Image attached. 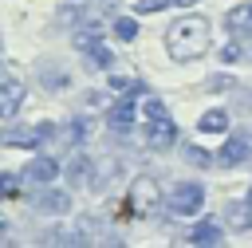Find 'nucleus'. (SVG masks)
Masks as SVG:
<instances>
[{
  "label": "nucleus",
  "instance_id": "obj_18",
  "mask_svg": "<svg viewBox=\"0 0 252 248\" xmlns=\"http://www.w3.org/2000/svg\"><path fill=\"white\" fill-rule=\"evenodd\" d=\"M67 134H71V142H83V138L91 134V122H87V118H71V122H67Z\"/></svg>",
  "mask_w": 252,
  "mask_h": 248
},
{
  "label": "nucleus",
  "instance_id": "obj_1",
  "mask_svg": "<svg viewBox=\"0 0 252 248\" xmlns=\"http://www.w3.org/2000/svg\"><path fill=\"white\" fill-rule=\"evenodd\" d=\"M205 47H209V20L205 16H181L165 31V51L177 63H193L197 55H205Z\"/></svg>",
  "mask_w": 252,
  "mask_h": 248
},
{
  "label": "nucleus",
  "instance_id": "obj_7",
  "mask_svg": "<svg viewBox=\"0 0 252 248\" xmlns=\"http://www.w3.org/2000/svg\"><path fill=\"white\" fill-rule=\"evenodd\" d=\"M24 94H28V87L20 79H0V118H12L24 102Z\"/></svg>",
  "mask_w": 252,
  "mask_h": 248
},
{
  "label": "nucleus",
  "instance_id": "obj_6",
  "mask_svg": "<svg viewBox=\"0 0 252 248\" xmlns=\"http://www.w3.org/2000/svg\"><path fill=\"white\" fill-rule=\"evenodd\" d=\"M177 142V126L169 122V118H154L150 126H146V146L150 150H169Z\"/></svg>",
  "mask_w": 252,
  "mask_h": 248
},
{
  "label": "nucleus",
  "instance_id": "obj_15",
  "mask_svg": "<svg viewBox=\"0 0 252 248\" xmlns=\"http://www.w3.org/2000/svg\"><path fill=\"white\" fill-rule=\"evenodd\" d=\"M91 157H83V154H75L71 157V165H67V177H71V185H87L91 181Z\"/></svg>",
  "mask_w": 252,
  "mask_h": 248
},
{
  "label": "nucleus",
  "instance_id": "obj_11",
  "mask_svg": "<svg viewBox=\"0 0 252 248\" xmlns=\"http://www.w3.org/2000/svg\"><path fill=\"white\" fill-rule=\"evenodd\" d=\"M35 209H39V213H55V217H59V213H67V209H71V197H67V193H59V189H43V193L35 197Z\"/></svg>",
  "mask_w": 252,
  "mask_h": 248
},
{
  "label": "nucleus",
  "instance_id": "obj_25",
  "mask_svg": "<svg viewBox=\"0 0 252 248\" xmlns=\"http://www.w3.org/2000/svg\"><path fill=\"white\" fill-rule=\"evenodd\" d=\"M169 4H177V8H189V4H197V0H169Z\"/></svg>",
  "mask_w": 252,
  "mask_h": 248
},
{
  "label": "nucleus",
  "instance_id": "obj_26",
  "mask_svg": "<svg viewBox=\"0 0 252 248\" xmlns=\"http://www.w3.org/2000/svg\"><path fill=\"white\" fill-rule=\"evenodd\" d=\"M244 55H248V59H252V47H248V51H244Z\"/></svg>",
  "mask_w": 252,
  "mask_h": 248
},
{
  "label": "nucleus",
  "instance_id": "obj_10",
  "mask_svg": "<svg viewBox=\"0 0 252 248\" xmlns=\"http://www.w3.org/2000/svg\"><path fill=\"white\" fill-rule=\"evenodd\" d=\"M185 240H189V244H220L224 232H220L217 220H201V224H193V228L185 232Z\"/></svg>",
  "mask_w": 252,
  "mask_h": 248
},
{
  "label": "nucleus",
  "instance_id": "obj_21",
  "mask_svg": "<svg viewBox=\"0 0 252 248\" xmlns=\"http://www.w3.org/2000/svg\"><path fill=\"white\" fill-rule=\"evenodd\" d=\"M110 87L114 91H146L138 79H126V75H110Z\"/></svg>",
  "mask_w": 252,
  "mask_h": 248
},
{
  "label": "nucleus",
  "instance_id": "obj_17",
  "mask_svg": "<svg viewBox=\"0 0 252 248\" xmlns=\"http://www.w3.org/2000/svg\"><path fill=\"white\" fill-rule=\"evenodd\" d=\"M114 35H118V39H134V35H138V24H134L130 16H118V20H114Z\"/></svg>",
  "mask_w": 252,
  "mask_h": 248
},
{
  "label": "nucleus",
  "instance_id": "obj_12",
  "mask_svg": "<svg viewBox=\"0 0 252 248\" xmlns=\"http://www.w3.org/2000/svg\"><path fill=\"white\" fill-rule=\"evenodd\" d=\"M224 24H228L232 35H248V31H252V0H248V4H236V8L224 16Z\"/></svg>",
  "mask_w": 252,
  "mask_h": 248
},
{
  "label": "nucleus",
  "instance_id": "obj_20",
  "mask_svg": "<svg viewBox=\"0 0 252 248\" xmlns=\"http://www.w3.org/2000/svg\"><path fill=\"white\" fill-rule=\"evenodd\" d=\"M185 157H189L193 165H201V169L213 161V154H209V150H201V146H185Z\"/></svg>",
  "mask_w": 252,
  "mask_h": 248
},
{
  "label": "nucleus",
  "instance_id": "obj_23",
  "mask_svg": "<svg viewBox=\"0 0 252 248\" xmlns=\"http://www.w3.org/2000/svg\"><path fill=\"white\" fill-rule=\"evenodd\" d=\"M165 4H169V0H138L134 8H138V12H161Z\"/></svg>",
  "mask_w": 252,
  "mask_h": 248
},
{
  "label": "nucleus",
  "instance_id": "obj_19",
  "mask_svg": "<svg viewBox=\"0 0 252 248\" xmlns=\"http://www.w3.org/2000/svg\"><path fill=\"white\" fill-rule=\"evenodd\" d=\"M32 134H35V142H51V138L59 134V126H55V122H35Z\"/></svg>",
  "mask_w": 252,
  "mask_h": 248
},
{
  "label": "nucleus",
  "instance_id": "obj_9",
  "mask_svg": "<svg viewBox=\"0 0 252 248\" xmlns=\"http://www.w3.org/2000/svg\"><path fill=\"white\" fill-rule=\"evenodd\" d=\"M224 220H228L236 232H248V228H252V205H248V197H244V201H228V205H224Z\"/></svg>",
  "mask_w": 252,
  "mask_h": 248
},
{
  "label": "nucleus",
  "instance_id": "obj_27",
  "mask_svg": "<svg viewBox=\"0 0 252 248\" xmlns=\"http://www.w3.org/2000/svg\"><path fill=\"white\" fill-rule=\"evenodd\" d=\"M248 205H252V189H248Z\"/></svg>",
  "mask_w": 252,
  "mask_h": 248
},
{
  "label": "nucleus",
  "instance_id": "obj_2",
  "mask_svg": "<svg viewBox=\"0 0 252 248\" xmlns=\"http://www.w3.org/2000/svg\"><path fill=\"white\" fill-rule=\"evenodd\" d=\"M165 205H169L173 217H193V213L205 209V185H201V181H177V185L169 189Z\"/></svg>",
  "mask_w": 252,
  "mask_h": 248
},
{
  "label": "nucleus",
  "instance_id": "obj_16",
  "mask_svg": "<svg viewBox=\"0 0 252 248\" xmlns=\"http://www.w3.org/2000/svg\"><path fill=\"white\" fill-rule=\"evenodd\" d=\"M142 114H146V122H154V118H169V110H165L161 98H146V102H142Z\"/></svg>",
  "mask_w": 252,
  "mask_h": 248
},
{
  "label": "nucleus",
  "instance_id": "obj_14",
  "mask_svg": "<svg viewBox=\"0 0 252 248\" xmlns=\"http://www.w3.org/2000/svg\"><path fill=\"white\" fill-rule=\"evenodd\" d=\"M197 130H201V134H224V130H228V110H220V106H217V110H205V114L197 118Z\"/></svg>",
  "mask_w": 252,
  "mask_h": 248
},
{
  "label": "nucleus",
  "instance_id": "obj_5",
  "mask_svg": "<svg viewBox=\"0 0 252 248\" xmlns=\"http://www.w3.org/2000/svg\"><path fill=\"white\" fill-rule=\"evenodd\" d=\"M134 118H138V102H134V98H118V102H110V110H106V122H110L114 134H126V130L134 126Z\"/></svg>",
  "mask_w": 252,
  "mask_h": 248
},
{
  "label": "nucleus",
  "instance_id": "obj_24",
  "mask_svg": "<svg viewBox=\"0 0 252 248\" xmlns=\"http://www.w3.org/2000/svg\"><path fill=\"white\" fill-rule=\"evenodd\" d=\"M240 55H244V47H236V43H228V47L220 51V59H224V63H232V59H240Z\"/></svg>",
  "mask_w": 252,
  "mask_h": 248
},
{
  "label": "nucleus",
  "instance_id": "obj_13",
  "mask_svg": "<svg viewBox=\"0 0 252 248\" xmlns=\"http://www.w3.org/2000/svg\"><path fill=\"white\" fill-rule=\"evenodd\" d=\"M39 83L47 91H63V87H71V75L63 67H55V63H39Z\"/></svg>",
  "mask_w": 252,
  "mask_h": 248
},
{
  "label": "nucleus",
  "instance_id": "obj_8",
  "mask_svg": "<svg viewBox=\"0 0 252 248\" xmlns=\"http://www.w3.org/2000/svg\"><path fill=\"white\" fill-rule=\"evenodd\" d=\"M24 177L35 181V185H51V181L59 177V161H55V157H32V161L24 165Z\"/></svg>",
  "mask_w": 252,
  "mask_h": 248
},
{
  "label": "nucleus",
  "instance_id": "obj_4",
  "mask_svg": "<svg viewBox=\"0 0 252 248\" xmlns=\"http://www.w3.org/2000/svg\"><path fill=\"white\" fill-rule=\"evenodd\" d=\"M158 201H161V189H158L154 177H138V181L130 185V209H134V213L150 217V213L158 209Z\"/></svg>",
  "mask_w": 252,
  "mask_h": 248
},
{
  "label": "nucleus",
  "instance_id": "obj_22",
  "mask_svg": "<svg viewBox=\"0 0 252 248\" xmlns=\"http://www.w3.org/2000/svg\"><path fill=\"white\" fill-rule=\"evenodd\" d=\"M0 193H4V197H16V193H20V177L0 173Z\"/></svg>",
  "mask_w": 252,
  "mask_h": 248
},
{
  "label": "nucleus",
  "instance_id": "obj_3",
  "mask_svg": "<svg viewBox=\"0 0 252 248\" xmlns=\"http://www.w3.org/2000/svg\"><path fill=\"white\" fill-rule=\"evenodd\" d=\"M252 157V130H236V134H228L224 138V146H220V154H217V161L220 165H240V161H248Z\"/></svg>",
  "mask_w": 252,
  "mask_h": 248
}]
</instances>
